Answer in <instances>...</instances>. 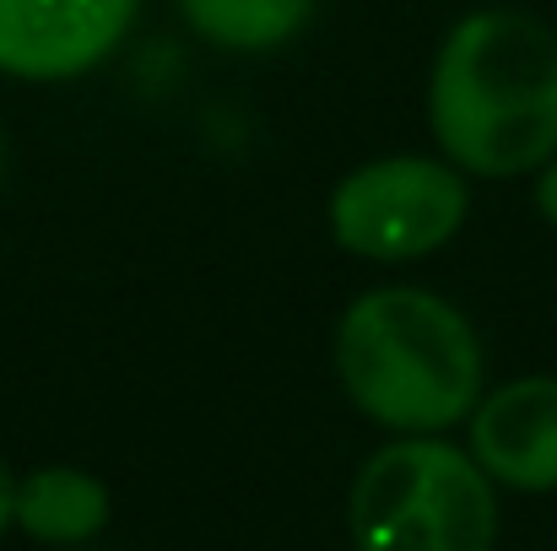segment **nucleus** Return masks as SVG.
<instances>
[{"mask_svg": "<svg viewBox=\"0 0 557 551\" xmlns=\"http://www.w3.org/2000/svg\"><path fill=\"white\" fill-rule=\"evenodd\" d=\"M428 130L466 179H525L557 158V33L515 5L460 16L428 71Z\"/></svg>", "mask_w": 557, "mask_h": 551, "instance_id": "f257e3e1", "label": "nucleus"}, {"mask_svg": "<svg viewBox=\"0 0 557 551\" xmlns=\"http://www.w3.org/2000/svg\"><path fill=\"white\" fill-rule=\"evenodd\" d=\"M331 363L342 395L389 433L460 427L487 378L476 325L428 287H373L336 320Z\"/></svg>", "mask_w": 557, "mask_h": 551, "instance_id": "f03ea898", "label": "nucleus"}, {"mask_svg": "<svg viewBox=\"0 0 557 551\" xmlns=\"http://www.w3.org/2000/svg\"><path fill=\"white\" fill-rule=\"evenodd\" d=\"M347 536L352 551H493V476L444 433H395L352 481Z\"/></svg>", "mask_w": 557, "mask_h": 551, "instance_id": "7ed1b4c3", "label": "nucleus"}, {"mask_svg": "<svg viewBox=\"0 0 557 551\" xmlns=\"http://www.w3.org/2000/svg\"><path fill=\"white\" fill-rule=\"evenodd\" d=\"M471 211V179L449 158H373L331 189L336 249L373 265H411L438 254Z\"/></svg>", "mask_w": 557, "mask_h": 551, "instance_id": "20e7f679", "label": "nucleus"}, {"mask_svg": "<svg viewBox=\"0 0 557 551\" xmlns=\"http://www.w3.org/2000/svg\"><path fill=\"white\" fill-rule=\"evenodd\" d=\"M141 0H0V76L76 82L131 38Z\"/></svg>", "mask_w": 557, "mask_h": 551, "instance_id": "39448f33", "label": "nucleus"}, {"mask_svg": "<svg viewBox=\"0 0 557 551\" xmlns=\"http://www.w3.org/2000/svg\"><path fill=\"white\" fill-rule=\"evenodd\" d=\"M471 454L509 492H557V373H525L476 400L466 416Z\"/></svg>", "mask_w": 557, "mask_h": 551, "instance_id": "423d86ee", "label": "nucleus"}, {"mask_svg": "<svg viewBox=\"0 0 557 551\" xmlns=\"http://www.w3.org/2000/svg\"><path fill=\"white\" fill-rule=\"evenodd\" d=\"M11 525L38 547H87L109 525V487L76 465H44L16 481Z\"/></svg>", "mask_w": 557, "mask_h": 551, "instance_id": "0eeeda50", "label": "nucleus"}, {"mask_svg": "<svg viewBox=\"0 0 557 551\" xmlns=\"http://www.w3.org/2000/svg\"><path fill=\"white\" fill-rule=\"evenodd\" d=\"M320 0H180L189 33L227 54H271L293 43Z\"/></svg>", "mask_w": 557, "mask_h": 551, "instance_id": "6e6552de", "label": "nucleus"}, {"mask_svg": "<svg viewBox=\"0 0 557 551\" xmlns=\"http://www.w3.org/2000/svg\"><path fill=\"white\" fill-rule=\"evenodd\" d=\"M536 211L547 216V227L557 233V158L542 168V174H536Z\"/></svg>", "mask_w": 557, "mask_h": 551, "instance_id": "1a4fd4ad", "label": "nucleus"}, {"mask_svg": "<svg viewBox=\"0 0 557 551\" xmlns=\"http://www.w3.org/2000/svg\"><path fill=\"white\" fill-rule=\"evenodd\" d=\"M11 509H16V476H11V465H5V454H0V536H5V525H11Z\"/></svg>", "mask_w": 557, "mask_h": 551, "instance_id": "9d476101", "label": "nucleus"}, {"mask_svg": "<svg viewBox=\"0 0 557 551\" xmlns=\"http://www.w3.org/2000/svg\"><path fill=\"white\" fill-rule=\"evenodd\" d=\"M0 174H5V130H0Z\"/></svg>", "mask_w": 557, "mask_h": 551, "instance_id": "9b49d317", "label": "nucleus"}]
</instances>
